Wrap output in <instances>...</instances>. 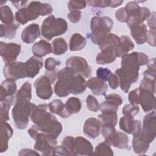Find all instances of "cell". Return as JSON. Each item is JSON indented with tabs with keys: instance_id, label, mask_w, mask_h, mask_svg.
Instances as JSON below:
<instances>
[{
	"instance_id": "obj_20",
	"label": "cell",
	"mask_w": 156,
	"mask_h": 156,
	"mask_svg": "<svg viewBox=\"0 0 156 156\" xmlns=\"http://www.w3.org/2000/svg\"><path fill=\"white\" fill-rule=\"evenodd\" d=\"M87 87L96 96L105 95L108 89V86L105 82L97 77H91L88 80Z\"/></svg>"
},
{
	"instance_id": "obj_15",
	"label": "cell",
	"mask_w": 156,
	"mask_h": 156,
	"mask_svg": "<svg viewBox=\"0 0 156 156\" xmlns=\"http://www.w3.org/2000/svg\"><path fill=\"white\" fill-rule=\"evenodd\" d=\"M156 132V115L154 110L147 113L143 118L142 131L143 136L151 143L155 138Z\"/></svg>"
},
{
	"instance_id": "obj_2",
	"label": "cell",
	"mask_w": 156,
	"mask_h": 156,
	"mask_svg": "<svg viewBox=\"0 0 156 156\" xmlns=\"http://www.w3.org/2000/svg\"><path fill=\"white\" fill-rule=\"evenodd\" d=\"M52 11L53 9L49 4L31 1L26 7L16 11L15 18L17 23L23 25L28 21L37 19L39 16L51 15Z\"/></svg>"
},
{
	"instance_id": "obj_8",
	"label": "cell",
	"mask_w": 156,
	"mask_h": 156,
	"mask_svg": "<svg viewBox=\"0 0 156 156\" xmlns=\"http://www.w3.org/2000/svg\"><path fill=\"white\" fill-rule=\"evenodd\" d=\"M138 71L139 69L128 66H121L115 71V74L118 78L119 85L124 93H127L131 85L138 80Z\"/></svg>"
},
{
	"instance_id": "obj_29",
	"label": "cell",
	"mask_w": 156,
	"mask_h": 156,
	"mask_svg": "<svg viewBox=\"0 0 156 156\" xmlns=\"http://www.w3.org/2000/svg\"><path fill=\"white\" fill-rule=\"evenodd\" d=\"M134 48V43L128 36H122L120 38V43L116 48V57H121L127 54Z\"/></svg>"
},
{
	"instance_id": "obj_42",
	"label": "cell",
	"mask_w": 156,
	"mask_h": 156,
	"mask_svg": "<svg viewBox=\"0 0 156 156\" xmlns=\"http://www.w3.org/2000/svg\"><path fill=\"white\" fill-rule=\"evenodd\" d=\"M32 98L31 93V85L29 82H26L18 91L16 96L15 100L17 99H26L30 101Z\"/></svg>"
},
{
	"instance_id": "obj_35",
	"label": "cell",
	"mask_w": 156,
	"mask_h": 156,
	"mask_svg": "<svg viewBox=\"0 0 156 156\" xmlns=\"http://www.w3.org/2000/svg\"><path fill=\"white\" fill-rule=\"evenodd\" d=\"M15 96L9 97L1 101V122H5L9 119V110L15 102Z\"/></svg>"
},
{
	"instance_id": "obj_5",
	"label": "cell",
	"mask_w": 156,
	"mask_h": 156,
	"mask_svg": "<svg viewBox=\"0 0 156 156\" xmlns=\"http://www.w3.org/2000/svg\"><path fill=\"white\" fill-rule=\"evenodd\" d=\"M58 79H63L67 83L70 93L80 94L83 93L87 88V82L83 76L75 73L72 69L65 67L57 74Z\"/></svg>"
},
{
	"instance_id": "obj_3",
	"label": "cell",
	"mask_w": 156,
	"mask_h": 156,
	"mask_svg": "<svg viewBox=\"0 0 156 156\" xmlns=\"http://www.w3.org/2000/svg\"><path fill=\"white\" fill-rule=\"evenodd\" d=\"M37 105L26 99L15 100V105L12 111V116L14 125L18 129H24L29 123L30 117Z\"/></svg>"
},
{
	"instance_id": "obj_43",
	"label": "cell",
	"mask_w": 156,
	"mask_h": 156,
	"mask_svg": "<svg viewBox=\"0 0 156 156\" xmlns=\"http://www.w3.org/2000/svg\"><path fill=\"white\" fill-rule=\"evenodd\" d=\"M93 154L95 155L112 156L113 155V152L110 145L104 141L97 145Z\"/></svg>"
},
{
	"instance_id": "obj_58",
	"label": "cell",
	"mask_w": 156,
	"mask_h": 156,
	"mask_svg": "<svg viewBox=\"0 0 156 156\" xmlns=\"http://www.w3.org/2000/svg\"><path fill=\"white\" fill-rule=\"evenodd\" d=\"M54 155H71V154L63 146H56L54 149Z\"/></svg>"
},
{
	"instance_id": "obj_46",
	"label": "cell",
	"mask_w": 156,
	"mask_h": 156,
	"mask_svg": "<svg viewBox=\"0 0 156 156\" xmlns=\"http://www.w3.org/2000/svg\"><path fill=\"white\" fill-rule=\"evenodd\" d=\"M74 143L75 138L71 136H66L62 140V146H63L71 155H74Z\"/></svg>"
},
{
	"instance_id": "obj_26",
	"label": "cell",
	"mask_w": 156,
	"mask_h": 156,
	"mask_svg": "<svg viewBox=\"0 0 156 156\" xmlns=\"http://www.w3.org/2000/svg\"><path fill=\"white\" fill-rule=\"evenodd\" d=\"M0 88V101H2L7 98L14 96V94L16 93L17 87L15 80L6 79L1 83Z\"/></svg>"
},
{
	"instance_id": "obj_55",
	"label": "cell",
	"mask_w": 156,
	"mask_h": 156,
	"mask_svg": "<svg viewBox=\"0 0 156 156\" xmlns=\"http://www.w3.org/2000/svg\"><path fill=\"white\" fill-rule=\"evenodd\" d=\"M82 16V12L79 10H73L70 11V12L68 14V18L71 23H78Z\"/></svg>"
},
{
	"instance_id": "obj_37",
	"label": "cell",
	"mask_w": 156,
	"mask_h": 156,
	"mask_svg": "<svg viewBox=\"0 0 156 156\" xmlns=\"http://www.w3.org/2000/svg\"><path fill=\"white\" fill-rule=\"evenodd\" d=\"M81 107V101L76 97L69 98L65 104V110L70 116L78 113L80 110Z\"/></svg>"
},
{
	"instance_id": "obj_51",
	"label": "cell",
	"mask_w": 156,
	"mask_h": 156,
	"mask_svg": "<svg viewBox=\"0 0 156 156\" xmlns=\"http://www.w3.org/2000/svg\"><path fill=\"white\" fill-rule=\"evenodd\" d=\"M112 72L110 69L106 68H99L96 70V76L97 77L101 79L102 80L105 81H107L109 77L112 74Z\"/></svg>"
},
{
	"instance_id": "obj_14",
	"label": "cell",
	"mask_w": 156,
	"mask_h": 156,
	"mask_svg": "<svg viewBox=\"0 0 156 156\" xmlns=\"http://www.w3.org/2000/svg\"><path fill=\"white\" fill-rule=\"evenodd\" d=\"M52 84L50 78L47 75L39 77L34 84L37 96L41 99H49L53 93Z\"/></svg>"
},
{
	"instance_id": "obj_23",
	"label": "cell",
	"mask_w": 156,
	"mask_h": 156,
	"mask_svg": "<svg viewBox=\"0 0 156 156\" xmlns=\"http://www.w3.org/2000/svg\"><path fill=\"white\" fill-rule=\"evenodd\" d=\"M150 143L143 136L141 132L133 135L132 139V147L135 154H144L148 150Z\"/></svg>"
},
{
	"instance_id": "obj_44",
	"label": "cell",
	"mask_w": 156,
	"mask_h": 156,
	"mask_svg": "<svg viewBox=\"0 0 156 156\" xmlns=\"http://www.w3.org/2000/svg\"><path fill=\"white\" fill-rule=\"evenodd\" d=\"M141 7L139 6V5L135 1L129 2L124 7V9L129 15V16L130 18L134 17L138 15V13L140 12Z\"/></svg>"
},
{
	"instance_id": "obj_22",
	"label": "cell",
	"mask_w": 156,
	"mask_h": 156,
	"mask_svg": "<svg viewBox=\"0 0 156 156\" xmlns=\"http://www.w3.org/2000/svg\"><path fill=\"white\" fill-rule=\"evenodd\" d=\"M13 133L11 126L6 122L1 124L0 134V152H5L9 147V140Z\"/></svg>"
},
{
	"instance_id": "obj_12",
	"label": "cell",
	"mask_w": 156,
	"mask_h": 156,
	"mask_svg": "<svg viewBox=\"0 0 156 156\" xmlns=\"http://www.w3.org/2000/svg\"><path fill=\"white\" fill-rule=\"evenodd\" d=\"M121 57V66H129L136 69H140L141 66L147 65L149 62L147 55L140 52H133L125 54Z\"/></svg>"
},
{
	"instance_id": "obj_49",
	"label": "cell",
	"mask_w": 156,
	"mask_h": 156,
	"mask_svg": "<svg viewBox=\"0 0 156 156\" xmlns=\"http://www.w3.org/2000/svg\"><path fill=\"white\" fill-rule=\"evenodd\" d=\"M87 5L85 1H69L68 3V8L70 11L79 10L85 8Z\"/></svg>"
},
{
	"instance_id": "obj_34",
	"label": "cell",
	"mask_w": 156,
	"mask_h": 156,
	"mask_svg": "<svg viewBox=\"0 0 156 156\" xmlns=\"http://www.w3.org/2000/svg\"><path fill=\"white\" fill-rule=\"evenodd\" d=\"M20 27L18 23L13 22L9 24H1V34L0 36L1 38L4 37L5 38L12 39L16 35V30Z\"/></svg>"
},
{
	"instance_id": "obj_59",
	"label": "cell",
	"mask_w": 156,
	"mask_h": 156,
	"mask_svg": "<svg viewBox=\"0 0 156 156\" xmlns=\"http://www.w3.org/2000/svg\"><path fill=\"white\" fill-rule=\"evenodd\" d=\"M147 24L150 30H155V12H153L147 18Z\"/></svg>"
},
{
	"instance_id": "obj_38",
	"label": "cell",
	"mask_w": 156,
	"mask_h": 156,
	"mask_svg": "<svg viewBox=\"0 0 156 156\" xmlns=\"http://www.w3.org/2000/svg\"><path fill=\"white\" fill-rule=\"evenodd\" d=\"M52 52L55 55H62L68 50V44L63 38L54 39L51 44Z\"/></svg>"
},
{
	"instance_id": "obj_18",
	"label": "cell",
	"mask_w": 156,
	"mask_h": 156,
	"mask_svg": "<svg viewBox=\"0 0 156 156\" xmlns=\"http://www.w3.org/2000/svg\"><path fill=\"white\" fill-rule=\"evenodd\" d=\"M93 147L91 143L82 136L75 138L74 155H92Z\"/></svg>"
},
{
	"instance_id": "obj_50",
	"label": "cell",
	"mask_w": 156,
	"mask_h": 156,
	"mask_svg": "<svg viewBox=\"0 0 156 156\" xmlns=\"http://www.w3.org/2000/svg\"><path fill=\"white\" fill-rule=\"evenodd\" d=\"M60 65V62L56 60L52 57H49L46 59L44 62V68L46 71H53L57 66Z\"/></svg>"
},
{
	"instance_id": "obj_32",
	"label": "cell",
	"mask_w": 156,
	"mask_h": 156,
	"mask_svg": "<svg viewBox=\"0 0 156 156\" xmlns=\"http://www.w3.org/2000/svg\"><path fill=\"white\" fill-rule=\"evenodd\" d=\"M87 40L84 37L78 33L73 34L69 40V48L71 51L82 50L86 45Z\"/></svg>"
},
{
	"instance_id": "obj_52",
	"label": "cell",
	"mask_w": 156,
	"mask_h": 156,
	"mask_svg": "<svg viewBox=\"0 0 156 156\" xmlns=\"http://www.w3.org/2000/svg\"><path fill=\"white\" fill-rule=\"evenodd\" d=\"M115 17L119 21L122 23H127L130 19V17L126 13L124 7L120 8L116 11Z\"/></svg>"
},
{
	"instance_id": "obj_7",
	"label": "cell",
	"mask_w": 156,
	"mask_h": 156,
	"mask_svg": "<svg viewBox=\"0 0 156 156\" xmlns=\"http://www.w3.org/2000/svg\"><path fill=\"white\" fill-rule=\"evenodd\" d=\"M102 135L105 142L108 145L122 149H129L127 135L119 131H116L115 126L109 125L101 126Z\"/></svg>"
},
{
	"instance_id": "obj_53",
	"label": "cell",
	"mask_w": 156,
	"mask_h": 156,
	"mask_svg": "<svg viewBox=\"0 0 156 156\" xmlns=\"http://www.w3.org/2000/svg\"><path fill=\"white\" fill-rule=\"evenodd\" d=\"M110 3V1L109 0H93L87 1V4L90 6L101 8L109 7Z\"/></svg>"
},
{
	"instance_id": "obj_27",
	"label": "cell",
	"mask_w": 156,
	"mask_h": 156,
	"mask_svg": "<svg viewBox=\"0 0 156 156\" xmlns=\"http://www.w3.org/2000/svg\"><path fill=\"white\" fill-rule=\"evenodd\" d=\"M116 58V49L108 48L101 51V52L97 55L96 62L99 65H105L113 62Z\"/></svg>"
},
{
	"instance_id": "obj_39",
	"label": "cell",
	"mask_w": 156,
	"mask_h": 156,
	"mask_svg": "<svg viewBox=\"0 0 156 156\" xmlns=\"http://www.w3.org/2000/svg\"><path fill=\"white\" fill-rule=\"evenodd\" d=\"M135 120L134 117L129 116H124L119 120V128L125 132L131 134L134 129Z\"/></svg>"
},
{
	"instance_id": "obj_56",
	"label": "cell",
	"mask_w": 156,
	"mask_h": 156,
	"mask_svg": "<svg viewBox=\"0 0 156 156\" xmlns=\"http://www.w3.org/2000/svg\"><path fill=\"white\" fill-rule=\"evenodd\" d=\"M108 82L110 87L113 90H115L116 88H117L119 85L118 78L115 74L112 73L108 79Z\"/></svg>"
},
{
	"instance_id": "obj_45",
	"label": "cell",
	"mask_w": 156,
	"mask_h": 156,
	"mask_svg": "<svg viewBox=\"0 0 156 156\" xmlns=\"http://www.w3.org/2000/svg\"><path fill=\"white\" fill-rule=\"evenodd\" d=\"M140 88L147 90L151 92L155 93V79H152L149 77H144L143 79L141 80Z\"/></svg>"
},
{
	"instance_id": "obj_36",
	"label": "cell",
	"mask_w": 156,
	"mask_h": 156,
	"mask_svg": "<svg viewBox=\"0 0 156 156\" xmlns=\"http://www.w3.org/2000/svg\"><path fill=\"white\" fill-rule=\"evenodd\" d=\"M98 119L101 126L109 125L115 126L117 124L118 115L115 112H104L98 116Z\"/></svg>"
},
{
	"instance_id": "obj_19",
	"label": "cell",
	"mask_w": 156,
	"mask_h": 156,
	"mask_svg": "<svg viewBox=\"0 0 156 156\" xmlns=\"http://www.w3.org/2000/svg\"><path fill=\"white\" fill-rule=\"evenodd\" d=\"M101 124L99 119L94 118L87 119L83 125L84 133L90 138L94 139L100 135Z\"/></svg>"
},
{
	"instance_id": "obj_33",
	"label": "cell",
	"mask_w": 156,
	"mask_h": 156,
	"mask_svg": "<svg viewBox=\"0 0 156 156\" xmlns=\"http://www.w3.org/2000/svg\"><path fill=\"white\" fill-rule=\"evenodd\" d=\"M151 12L149 9L145 7H142L140 9V12L136 16L132 17L127 22V24L129 28L132 27L136 25L143 23V22L147 19L150 16Z\"/></svg>"
},
{
	"instance_id": "obj_54",
	"label": "cell",
	"mask_w": 156,
	"mask_h": 156,
	"mask_svg": "<svg viewBox=\"0 0 156 156\" xmlns=\"http://www.w3.org/2000/svg\"><path fill=\"white\" fill-rule=\"evenodd\" d=\"M129 101L132 105H138L140 104L139 90L138 88L131 91L129 94Z\"/></svg>"
},
{
	"instance_id": "obj_48",
	"label": "cell",
	"mask_w": 156,
	"mask_h": 156,
	"mask_svg": "<svg viewBox=\"0 0 156 156\" xmlns=\"http://www.w3.org/2000/svg\"><path fill=\"white\" fill-rule=\"evenodd\" d=\"M87 108L89 110L96 112L99 109V105L98 100L92 95H88L86 99Z\"/></svg>"
},
{
	"instance_id": "obj_6",
	"label": "cell",
	"mask_w": 156,
	"mask_h": 156,
	"mask_svg": "<svg viewBox=\"0 0 156 156\" xmlns=\"http://www.w3.org/2000/svg\"><path fill=\"white\" fill-rule=\"evenodd\" d=\"M113 22L108 16H94L91 20V40L95 44L100 42L108 34L113 27Z\"/></svg>"
},
{
	"instance_id": "obj_28",
	"label": "cell",
	"mask_w": 156,
	"mask_h": 156,
	"mask_svg": "<svg viewBox=\"0 0 156 156\" xmlns=\"http://www.w3.org/2000/svg\"><path fill=\"white\" fill-rule=\"evenodd\" d=\"M32 51L35 56L41 58L52 52V46L46 41L41 40L32 46Z\"/></svg>"
},
{
	"instance_id": "obj_31",
	"label": "cell",
	"mask_w": 156,
	"mask_h": 156,
	"mask_svg": "<svg viewBox=\"0 0 156 156\" xmlns=\"http://www.w3.org/2000/svg\"><path fill=\"white\" fill-rule=\"evenodd\" d=\"M120 43V38L114 34H108L99 44L101 51L108 48L116 49Z\"/></svg>"
},
{
	"instance_id": "obj_25",
	"label": "cell",
	"mask_w": 156,
	"mask_h": 156,
	"mask_svg": "<svg viewBox=\"0 0 156 156\" xmlns=\"http://www.w3.org/2000/svg\"><path fill=\"white\" fill-rule=\"evenodd\" d=\"M28 72V77L32 79L35 77L43 66V60L41 58L35 55L31 57L26 62Z\"/></svg>"
},
{
	"instance_id": "obj_11",
	"label": "cell",
	"mask_w": 156,
	"mask_h": 156,
	"mask_svg": "<svg viewBox=\"0 0 156 156\" xmlns=\"http://www.w3.org/2000/svg\"><path fill=\"white\" fill-rule=\"evenodd\" d=\"M66 66L83 77H88L91 75V67L87 60L82 57L72 56L69 57L66 61Z\"/></svg>"
},
{
	"instance_id": "obj_1",
	"label": "cell",
	"mask_w": 156,
	"mask_h": 156,
	"mask_svg": "<svg viewBox=\"0 0 156 156\" xmlns=\"http://www.w3.org/2000/svg\"><path fill=\"white\" fill-rule=\"evenodd\" d=\"M48 109V104H40L30 116L34 124L28 130V133L34 140L39 133L57 138L62 131V125L55 116L49 112Z\"/></svg>"
},
{
	"instance_id": "obj_24",
	"label": "cell",
	"mask_w": 156,
	"mask_h": 156,
	"mask_svg": "<svg viewBox=\"0 0 156 156\" xmlns=\"http://www.w3.org/2000/svg\"><path fill=\"white\" fill-rule=\"evenodd\" d=\"M130 29V34L138 44H143L147 41V26L144 23L133 26Z\"/></svg>"
},
{
	"instance_id": "obj_16",
	"label": "cell",
	"mask_w": 156,
	"mask_h": 156,
	"mask_svg": "<svg viewBox=\"0 0 156 156\" xmlns=\"http://www.w3.org/2000/svg\"><path fill=\"white\" fill-rule=\"evenodd\" d=\"M105 101L99 105V110L102 112H117L118 107L122 104V99L118 94H110L105 96Z\"/></svg>"
},
{
	"instance_id": "obj_57",
	"label": "cell",
	"mask_w": 156,
	"mask_h": 156,
	"mask_svg": "<svg viewBox=\"0 0 156 156\" xmlns=\"http://www.w3.org/2000/svg\"><path fill=\"white\" fill-rule=\"evenodd\" d=\"M155 30H149V31H147L146 41L149 45L154 47L155 46Z\"/></svg>"
},
{
	"instance_id": "obj_30",
	"label": "cell",
	"mask_w": 156,
	"mask_h": 156,
	"mask_svg": "<svg viewBox=\"0 0 156 156\" xmlns=\"http://www.w3.org/2000/svg\"><path fill=\"white\" fill-rule=\"evenodd\" d=\"M48 108L51 113H55L62 118H66L70 116L65 110V104L60 99L52 101L48 104Z\"/></svg>"
},
{
	"instance_id": "obj_9",
	"label": "cell",
	"mask_w": 156,
	"mask_h": 156,
	"mask_svg": "<svg viewBox=\"0 0 156 156\" xmlns=\"http://www.w3.org/2000/svg\"><path fill=\"white\" fill-rule=\"evenodd\" d=\"M34 149L40 152L41 155H54V149L57 146V138L41 133H38L35 138Z\"/></svg>"
},
{
	"instance_id": "obj_13",
	"label": "cell",
	"mask_w": 156,
	"mask_h": 156,
	"mask_svg": "<svg viewBox=\"0 0 156 156\" xmlns=\"http://www.w3.org/2000/svg\"><path fill=\"white\" fill-rule=\"evenodd\" d=\"M21 45L18 43H5L3 41L0 43L1 55L5 64L15 62L21 52Z\"/></svg>"
},
{
	"instance_id": "obj_47",
	"label": "cell",
	"mask_w": 156,
	"mask_h": 156,
	"mask_svg": "<svg viewBox=\"0 0 156 156\" xmlns=\"http://www.w3.org/2000/svg\"><path fill=\"white\" fill-rule=\"evenodd\" d=\"M140 111V108L138 105H132L128 104L125 105L122 108V114L124 116H129L134 117Z\"/></svg>"
},
{
	"instance_id": "obj_10",
	"label": "cell",
	"mask_w": 156,
	"mask_h": 156,
	"mask_svg": "<svg viewBox=\"0 0 156 156\" xmlns=\"http://www.w3.org/2000/svg\"><path fill=\"white\" fill-rule=\"evenodd\" d=\"M3 74L6 79L13 80L28 77L26 62H14L5 64L3 68Z\"/></svg>"
},
{
	"instance_id": "obj_4",
	"label": "cell",
	"mask_w": 156,
	"mask_h": 156,
	"mask_svg": "<svg viewBox=\"0 0 156 156\" xmlns=\"http://www.w3.org/2000/svg\"><path fill=\"white\" fill-rule=\"evenodd\" d=\"M67 29L68 24L64 19L50 15L43 21L41 33L44 38L50 41L54 37L64 34Z\"/></svg>"
},
{
	"instance_id": "obj_41",
	"label": "cell",
	"mask_w": 156,
	"mask_h": 156,
	"mask_svg": "<svg viewBox=\"0 0 156 156\" xmlns=\"http://www.w3.org/2000/svg\"><path fill=\"white\" fill-rule=\"evenodd\" d=\"M54 88L55 94L58 97H66L70 94L67 83L63 79H58Z\"/></svg>"
},
{
	"instance_id": "obj_21",
	"label": "cell",
	"mask_w": 156,
	"mask_h": 156,
	"mask_svg": "<svg viewBox=\"0 0 156 156\" xmlns=\"http://www.w3.org/2000/svg\"><path fill=\"white\" fill-rule=\"evenodd\" d=\"M40 29L39 25L32 23L26 26L21 32V40L26 43H32L40 37Z\"/></svg>"
},
{
	"instance_id": "obj_62",
	"label": "cell",
	"mask_w": 156,
	"mask_h": 156,
	"mask_svg": "<svg viewBox=\"0 0 156 156\" xmlns=\"http://www.w3.org/2000/svg\"><path fill=\"white\" fill-rule=\"evenodd\" d=\"M122 3H123V1H121V0L110 1L109 7H112V8H115V7H117L121 5Z\"/></svg>"
},
{
	"instance_id": "obj_17",
	"label": "cell",
	"mask_w": 156,
	"mask_h": 156,
	"mask_svg": "<svg viewBox=\"0 0 156 156\" xmlns=\"http://www.w3.org/2000/svg\"><path fill=\"white\" fill-rule=\"evenodd\" d=\"M140 104L145 112H149L155 108V93L147 90L138 88Z\"/></svg>"
},
{
	"instance_id": "obj_40",
	"label": "cell",
	"mask_w": 156,
	"mask_h": 156,
	"mask_svg": "<svg viewBox=\"0 0 156 156\" xmlns=\"http://www.w3.org/2000/svg\"><path fill=\"white\" fill-rule=\"evenodd\" d=\"M0 15L1 21L2 24H11L14 21L15 17L12 9L7 5L1 6L0 8Z\"/></svg>"
},
{
	"instance_id": "obj_61",
	"label": "cell",
	"mask_w": 156,
	"mask_h": 156,
	"mask_svg": "<svg viewBox=\"0 0 156 156\" xmlns=\"http://www.w3.org/2000/svg\"><path fill=\"white\" fill-rule=\"evenodd\" d=\"M12 3L13 4V5L18 9H21L23 8L26 7L28 5L27 4L29 3V1H12Z\"/></svg>"
},
{
	"instance_id": "obj_60",
	"label": "cell",
	"mask_w": 156,
	"mask_h": 156,
	"mask_svg": "<svg viewBox=\"0 0 156 156\" xmlns=\"http://www.w3.org/2000/svg\"><path fill=\"white\" fill-rule=\"evenodd\" d=\"M19 155H40V154L39 152H37L36 151H33L30 149H23L20 151V152L18 153Z\"/></svg>"
}]
</instances>
